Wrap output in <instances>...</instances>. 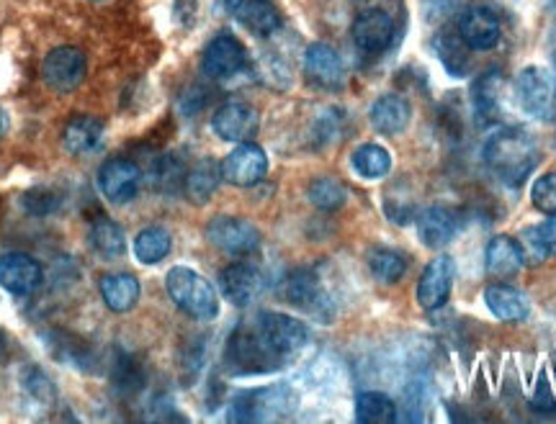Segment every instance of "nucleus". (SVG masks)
Returning a JSON list of instances; mask_svg holds the SVG:
<instances>
[{"label": "nucleus", "mask_w": 556, "mask_h": 424, "mask_svg": "<svg viewBox=\"0 0 556 424\" xmlns=\"http://www.w3.org/2000/svg\"><path fill=\"white\" fill-rule=\"evenodd\" d=\"M484 163L505 185L516 188L536 168L539 147L528 131L507 127L484 144Z\"/></svg>", "instance_id": "f257e3e1"}, {"label": "nucleus", "mask_w": 556, "mask_h": 424, "mask_svg": "<svg viewBox=\"0 0 556 424\" xmlns=\"http://www.w3.org/2000/svg\"><path fill=\"white\" fill-rule=\"evenodd\" d=\"M165 286L168 294L180 311H186L191 319L199 322H208V319L217 317L219 311V298L217 291L212 288V283L204 275H199L191 268H173L168 278H165Z\"/></svg>", "instance_id": "f03ea898"}, {"label": "nucleus", "mask_w": 556, "mask_h": 424, "mask_svg": "<svg viewBox=\"0 0 556 424\" xmlns=\"http://www.w3.org/2000/svg\"><path fill=\"white\" fill-rule=\"evenodd\" d=\"M227 365L229 371L238 375H255V373H270L283 368L274 352L268 350V345L263 343L253 324H240L232 332L227 343Z\"/></svg>", "instance_id": "7ed1b4c3"}, {"label": "nucleus", "mask_w": 556, "mask_h": 424, "mask_svg": "<svg viewBox=\"0 0 556 424\" xmlns=\"http://www.w3.org/2000/svg\"><path fill=\"white\" fill-rule=\"evenodd\" d=\"M263 343L268 345V350L281 360L283 365L289 360H294L299 352L304 350L309 343V330L299 319L289 314H278V311H266L253 322Z\"/></svg>", "instance_id": "20e7f679"}, {"label": "nucleus", "mask_w": 556, "mask_h": 424, "mask_svg": "<svg viewBox=\"0 0 556 424\" xmlns=\"http://www.w3.org/2000/svg\"><path fill=\"white\" fill-rule=\"evenodd\" d=\"M516 101L528 116L541 121L556 119V78L546 67H526L516 78Z\"/></svg>", "instance_id": "39448f33"}, {"label": "nucleus", "mask_w": 556, "mask_h": 424, "mask_svg": "<svg viewBox=\"0 0 556 424\" xmlns=\"http://www.w3.org/2000/svg\"><path fill=\"white\" fill-rule=\"evenodd\" d=\"M206 237L225 255L245 257L258 253L261 232L250 221L238 217H217L206 229Z\"/></svg>", "instance_id": "423d86ee"}, {"label": "nucleus", "mask_w": 556, "mask_h": 424, "mask_svg": "<svg viewBox=\"0 0 556 424\" xmlns=\"http://www.w3.org/2000/svg\"><path fill=\"white\" fill-rule=\"evenodd\" d=\"M86 54L75 47H58L45 57V65H41V78H45L47 86L58 93H70L86 80Z\"/></svg>", "instance_id": "0eeeda50"}, {"label": "nucleus", "mask_w": 556, "mask_h": 424, "mask_svg": "<svg viewBox=\"0 0 556 424\" xmlns=\"http://www.w3.org/2000/svg\"><path fill=\"white\" fill-rule=\"evenodd\" d=\"M454 281H456L454 257L438 255L435 260H430L426 270H422L420 283H417V304H420L426 311L441 309V306L448 301Z\"/></svg>", "instance_id": "6e6552de"}, {"label": "nucleus", "mask_w": 556, "mask_h": 424, "mask_svg": "<svg viewBox=\"0 0 556 424\" xmlns=\"http://www.w3.org/2000/svg\"><path fill=\"white\" fill-rule=\"evenodd\" d=\"M219 168H222V178H225L229 185L250 188L266 178L268 157L258 144L242 142L238 150H232L225 159H222Z\"/></svg>", "instance_id": "1a4fd4ad"}, {"label": "nucleus", "mask_w": 556, "mask_h": 424, "mask_svg": "<svg viewBox=\"0 0 556 424\" xmlns=\"http://www.w3.org/2000/svg\"><path fill=\"white\" fill-rule=\"evenodd\" d=\"M248 62V52L245 47L240 44L232 34L222 31L206 44L204 57H201V67L208 78L214 80H227L232 75H238Z\"/></svg>", "instance_id": "9d476101"}, {"label": "nucleus", "mask_w": 556, "mask_h": 424, "mask_svg": "<svg viewBox=\"0 0 556 424\" xmlns=\"http://www.w3.org/2000/svg\"><path fill=\"white\" fill-rule=\"evenodd\" d=\"M139 183H142V172L131 159L124 157H114L103 163V168L99 170V188L101 193L106 196V201L116 206L129 204L135 201L139 193Z\"/></svg>", "instance_id": "9b49d317"}, {"label": "nucleus", "mask_w": 556, "mask_h": 424, "mask_svg": "<svg viewBox=\"0 0 556 424\" xmlns=\"http://www.w3.org/2000/svg\"><path fill=\"white\" fill-rule=\"evenodd\" d=\"M287 298L299 309L309 311L317 319H330L332 317V304L328 294H325L323 281H319L315 270H294L287 281Z\"/></svg>", "instance_id": "f8f14e48"}, {"label": "nucleus", "mask_w": 556, "mask_h": 424, "mask_svg": "<svg viewBox=\"0 0 556 424\" xmlns=\"http://www.w3.org/2000/svg\"><path fill=\"white\" fill-rule=\"evenodd\" d=\"M261 119L258 111L248 103H225L212 119V129L217 131V137L225 139V142H250L255 134H258Z\"/></svg>", "instance_id": "ddd939ff"}, {"label": "nucleus", "mask_w": 556, "mask_h": 424, "mask_svg": "<svg viewBox=\"0 0 556 424\" xmlns=\"http://www.w3.org/2000/svg\"><path fill=\"white\" fill-rule=\"evenodd\" d=\"M0 286L13 296H29L41 286V266L26 253L0 257Z\"/></svg>", "instance_id": "4468645a"}, {"label": "nucleus", "mask_w": 556, "mask_h": 424, "mask_svg": "<svg viewBox=\"0 0 556 424\" xmlns=\"http://www.w3.org/2000/svg\"><path fill=\"white\" fill-rule=\"evenodd\" d=\"M458 39L475 52H490L500 44V18L490 9H469L458 21Z\"/></svg>", "instance_id": "2eb2a0df"}, {"label": "nucleus", "mask_w": 556, "mask_h": 424, "mask_svg": "<svg viewBox=\"0 0 556 424\" xmlns=\"http://www.w3.org/2000/svg\"><path fill=\"white\" fill-rule=\"evenodd\" d=\"M394 37V24L392 16L381 9L364 11L361 16L353 21V41L361 52L366 54H379L384 52L389 44H392Z\"/></svg>", "instance_id": "dca6fc26"}, {"label": "nucleus", "mask_w": 556, "mask_h": 424, "mask_svg": "<svg viewBox=\"0 0 556 424\" xmlns=\"http://www.w3.org/2000/svg\"><path fill=\"white\" fill-rule=\"evenodd\" d=\"M304 73L315 86L338 90L345 82V65L340 54L328 44H309L304 52Z\"/></svg>", "instance_id": "f3484780"}, {"label": "nucleus", "mask_w": 556, "mask_h": 424, "mask_svg": "<svg viewBox=\"0 0 556 424\" xmlns=\"http://www.w3.org/2000/svg\"><path fill=\"white\" fill-rule=\"evenodd\" d=\"M219 286L222 294H225V298L232 306H250L261 296L263 278L248 262H235V266L222 270Z\"/></svg>", "instance_id": "a211bd4d"}, {"label": "nucleus", "mask_w": 556, "mask_h": 424, "mask_svg": "<svg viewBox=\"0 0 556 424\" xmlns=\"http://www.w3.org/2000/svg\"><path fill=\"white\" fill-rule=\"evenodd\" d=\"M371 127L379 131V134L394 137L402 134L407 129L409 116H413V108L409 103L402 99V95H381V99L371 106Z\"/></svg>", "instance_id": "6ab92c4d"}, {"label": "nucleus", "mask_w": 556, "mask_h": 424, "mask_svg": "<svg viewBox=\"0 0 556 424\" xmlns=\"http://www.w3.org/2000/svg\"><path fill=\"white\" fill-rule=\"evenodd\" d=\"M417 234L426 247H446L456 234V217L446 206H430L417 219Z\"/></svg>", "instance_id": "aec40b11"}, {"label": "nucleus", "mask_w": 556, "mask_h": 424, "mask_svg": "<svg viewBox=\"0 0 556 424\" xmlns=\"http://www.w3.org/2000/svg\"><path fill=\"white\" fill-rule=\"evenodd\" d=\"M103 142V121L96 116H75L62 131V144L70 155H90Z\"/></svg>", "instance_id": "412c9836"}, {"label": "nucleus", "mask_w": 556, "mask_h": 424, "mask_svg": "<svg viewBox=\"0 0 556 424\" xmlns=\"http://www.w3.org/2000/svg\"><path fill=\"white\" fill-rule=\"evenodd\" d=\"M484 262H486V273L492 278H500V281H505V278H513L520 273V268H523V255H520V247L516 240L500 234V237H495L490 245H486Z\"/></svg>", "instance_id": "4be33fe9"}, {"label": "nucleus", "mask_w": 556, "mask_h": 424, "mask_svg": "<svg viewBox=\"0 0 556 424\" xmlns=\"http://www.w3.org/2000/svg\"><path fill=\"white\" fill-rule=\"evenodd\" d=\"M484 304L503 322H523L528 317V298L523 291L495 283L484 291Z\"/></svg>", "instance_id": "5701e85b"}, {"label": "nucleus", "mask_w": 556, "mask_h": 424, "mask_svg": "<svg viewBox=\"0 0 556 424\" xmlns=\"http://www.w3.org/2000/svg\"><path fill=\"white\" fill-rule=\"evenodd\" d=\"M238 18L255 37H270L281 29V11L270 0H242Z\"/></svg>", "instance_id": "b1692460"}, {"label": "nucleus", "mask_w": 556, "mask_h": 424, "mask_svg": "<svg viewBox=\"0 0 556 424\" xmlns=\"http://www.w3.org/2000/svg\"><path fill=\"white\" fill-rule=\"evenodd\" d=\"M101 296L103 304L116 314L135 309L139 301V281L129 273H111L101 278Z\"/></svg>", "instance_id": "393cba45"}, {"label": "nucleus", "mask_w": 556, "mask_h": 424, "mask_svg": "<svg viewBox=\"0 0 556 424\" xmlns=\"http://www.w3.org/2000/svg\"><path fill=\"white\" fill-rule=\"evenodd\" d=\"M274 407H283V399H281V391H250V394H242L238 401L232 404V414H229V420L235 422H263V420H270V412H274Z\"/></svg>", "instance_id": "a878e982"}, {"label": "nucleus", "mask_w": 556, "mask_h": 424, "mask_svg": "<svg viewBox=\"0 0 556 424\" xmlns=\"http://www.w3.org/2000/svg\"><path fill=\"white\" fill-rule=\"evenodd\" d=\"M503 88L505 82L495 73L484 75L475 86V106L484 121L503 119Z\"/></svg>", "instance_id": "bb28decb"}, {"label": "nucleus", "mask_w": 556, "mask_h": 424, "mask_svg": "<svg viewBox=\"0 0 556 424\" xmlns=\"http://www.w3.org/2000/svg\"><path fill=\"white\" fill-rule=\"evenodd\" d=\"M351 165L361 178L377 180L384 178L387 172L392 170V155H389L381 144H361V147L353 152Z\"/></svg>", "instance_id": "cd10ccee"}, {"label": "nucleus", "mask_w": 556, "mask_h": 424, "mask_svg": "<svg viewBox=\"0 0 556 424\" xmlns=\"http://www.w3.org/2000/svg\"><path fill=\"white\" fill-rule=\"evenodd\" d=\"M222 178V168L212 159H201V163L193 168L189 176H186V196H189L193 204H206L208 196L217 191Z\"/></svg>", "instance_id": "c85d7f7f"}, {"label": "nucleus", "mask_w": 556, "mask_h": 424, "mask_svg": "<svg viewBox=\"0 0 556 424\" xmlns=\"http://www.w3.org/2000/svg\"><path fill=\"white\" fill-rule=\"evenodd\" d=\"M90 245L96 253L103 257H122L127 253V240H124V229L111 219H96L88 234Z\"/></svg>", "instance_id": "c756f323"}, {"label": "nucleus", "mask_w": 556, "mask_h": 424, "mask_svg": "<svg viewBox=\"0 0 556 424\" xmlns=\"http://www.w3.org/2000/svg\"><path fill=\"white\" fill-rule=\"evenodd\" d=\"M356 420L361 424H392L397 420V407L387 394L366 391L356 401Z\"/></svg>", "instance_id": "7c9ffc66"}, {"label": "nucleus", "mask_w": 556, "mask_h": 424, "mask_svg": "<svg viewBox=\"0 0 556 424\" xmlns=\"http://www.w3.org/2000/svg\"><path fill=\"white\" fill-rule=\"evenodd\" d=\"M173 247L170 234L160 227H150L144 232L137 234L135 240V257L144 266H157L160 260H165Z\"/></svg>", "instance_id": "2f4dec72"}, {"label": "nucleus", "mask_w": 556, "mask_h": 424, "mask_svg": "<svg viewBox=\"0 0 556 424\" xmlns=\"http://www.w3.org/2000/svg\"><path fill=\"white\" fill-rule=\"evenodd\" d=\"M368 268H371V273L379 283L392 286V283H397L400 278L405 275L407 262H405V257H402L400 253H394V249L379 247L368 255Z\"/></svg>", "instance_id": "473e14b6"}, {"label": "nucleus", "mask_w": 556, "mask_h": 424, "mask_svg": "<svg viewBox=\"0 0 556 424\" xmlns=\"http://www.w3.org/2000/svg\"><path fill=\"white\" fill-rule=\"evenodd\" d=\"M345 188L336 178H317L309 185V201L319 211H338L345 204Z\"/></svg>", "instance_id": "72a5a7b5"}, {"label": "nucleus", "mask_w": 556, "mask_h": 424, "mask_svg": "<svg viewBox=\"0 0 556 424\" xmlns=\"http://www.w3.org/2000/svg\"><path fill=\"white\" fill-rule=\"evenodd\" d=\"M50 350H52L54 358L65 360V363H67L70 368H86V365L90 363L88 347L83 345L80 339H78V343H75L73 337L62 335V332H54V335H52V339H50Z\"/></svg>", "instance_id": "f704fd0d"}, {"label": "nucleus", "mask_w": 556, "mask_h": 424, "mask_svg": "<svg viewBox=\"0 0 556 424\" xmlns=\"http://www.w3.org/2000/svg\"><path fill=\"white\" fill-rule=\"evenodd\" d=\"M516 242L520 247V255H523V266H541L548 257V247L544 242V234H541V227L523 229Z\"/></svg>", "instance_id": "c9c22d12"}, {"label": "nucleus", "mask_w": 556, "mask_h": 424, "mask_svg": "<svg viewBox=\"0 0 556 424\" xmlns=\"http://www.w3.org/2000/svg\"><path fill=\"white\" fill-rule=\"evenodd\" d=\"M152 185L157 191H173L184 178V165L176 157H157V163L152 165Z\"/></svg>", "instance_id": "e433bc0d"}, {"label": "nucleus", "mask_w": 556, "mask_h": 424, "mask_svg": "<svg viewBox=\"0 0 556 424\" xmlns=\"http://www.w3.org/2000/svg\"><path fill=\"white\" fill-rule=\"evenodd\" d=\"M114 386L119 394H135L137 388H142V371H139V365L135 360L122 356L119 360L114 363Z\"/></svg>", "instance_id": "4c0bfd02"}, {"label": "nucleus", "mask_w": 556, "mask_h": 424, "mask_svg": "<svg viewBox=\"0 0 556 424\" xmlns=\"http://www.w3.org/2000/svg\"><path fill=\"white\" fill-rule=\"evenodd\" d=\"M531 201L541 214H556V172H546L533 183Z\"/></svg>", "instance_id": "58836bf2"}, {"label": "nucleus", "mask_w": 556, "mask_h": 424, "mask_svg": "<svg viewBox=\"0 0 556 424\" xmlns=\"http://www.w3.org/2000/svg\"><path fill=\"white\" fill-rule=\"evenodd\" d=\"M60 206V196L50 188H34L24 196V208L29 214H37V217H45V214H52L54 208Z\"/></svg>", "instance_id": "ea45409f"}, {"label": "nucleus", "mask_w": 556, "mask_h": 424, "mask_svg": "<svg viewBox=\"0 0 556 424\" xmlns=\"http://www.w3.org/2000/svg\"><path fill=\"white\" fill-rule=\"evenodd\" d=\"M541 234H544L548 255H556V214H552V217H548V221H544V224H541Z\"/></svg>", "instance_id": "a19ab883"}, {"label": "nucleus", "mask_w": 556, "mask_h": 424, "mask_svg": "<svg viewBox=\"0 0 556 424\" xmlns=\"http://www.w3.org/2000/svg\"><path fill=\"white\" fill-rule=\"evenodd\" d=\"M240 3H242V0H219V5L225 11H238Z\"/></svg>", "instance_id": "79ce46f5"}, {"label": "nucleus", "mask_w": 556, "mask_h": 424, "mask_svg": "<svg viewBox=\"0 0 556 424\" xmlns=\"http://www.w3.org/2000/svg\"><path fill=\"white\" fill-rule=\"evenodd\" d=\"M5 131H9V114H5V111L0 108V137H3Z\"/></svg>", "instance_id": "37998d69"}, {"label": "nucleus", "mask_w": 556, "mask_h": 424, "mask_svg": "<svg viewBox=\"0 0 556 424\" xmlns=\"http://www.w3.org/2000/svg\"><path fill=\"white\" fill-rule=\"evenodd\" d=\"M5 352V339H3V332H0V356Z\"/></svg>", "instance_id": "c03bdc74"}]
</instances>
